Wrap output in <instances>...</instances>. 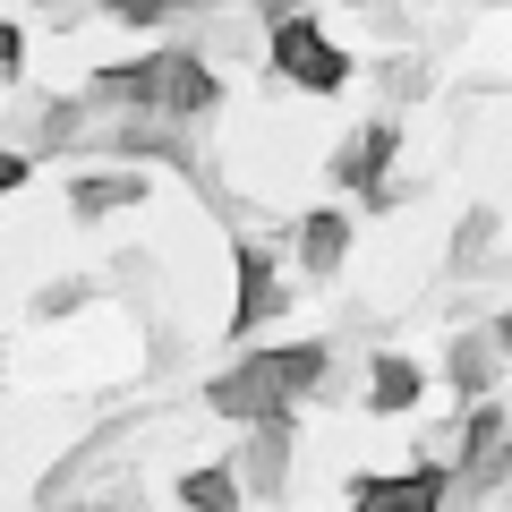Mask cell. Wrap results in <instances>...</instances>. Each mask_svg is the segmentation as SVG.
<instances>
[{"instance_id": "20", "label": "cell", "mask_w": 512, "mask_h": 512, "mask_svg": "<svg viewBox=\"0 0 512 512\" xmlns=\"http://www.w3.org/2000/svg\"><path fill=\"white\" fill-rule=\"evenodd\" d=\"M350 9H367V0H350Z\"/></svg>"}, {"instance_id": "11", "label": "cell", "mask_w": 512, "mask_h": 512, "mask_svg": "<svg viewBox=\"0 0 512 512\" xmlns=\"http://www.w3.org/2000/svg\"><path fill=\"white\" fill-rule=\"evenodd\" d=\"M495 359H504L495 325H487V333L461 325V333H453V350H444V384H453L461 402H478V393H495Z\"/></svg>"}, {"instance_id": "4", "label": "cell", "mask_w": 512, "mask_h": 512, "mask_svg": "<svg viewBox=\"0 0 512 512\" xmlns=\"http://www.w3.org/2000/svg\"><path fill=\"white\" fill-rule=\"evenodd\" d=\"M282 308H291V274H282V248H274V239H239V299H231V342L265 333Z\"/></svg>"}, {"instance_id": "17", "label": "cell", "mask_w": 512, "mask_h": 512, "mask_svg": "<svg viewBox=\"0 0 512 512\" xmlns=\"http://www.w3.org/2000/svg\"><path fill=\"white\" fill-rule=\"evenodd\" d=\"M0 69H9V86H26V26H0Z\"/></svg>"}, {"instance_id": "6", "label": "cell", "mask_w": 512, "mask_h": 512, "mask_svg": "<svg viewBox=\"0 0 512 512\" xmlns=\"http://www.w3.org/2000/svg\"><path fill=\"white\" fill-rule=\"evenodd\" d=\"M350 239H359V222H350L342 205H316V214H299V222H291L299 274H308V282H333V274H342V256H350Z\"/></svg>"}, {"instance_id": "10", "label": "cell", "mask_w": 512, "mask_h": 512, "mask_svg": "<svg viewBox=\"0 0 512 512\" xmlns=\"http://www.w3.org/2000/svg\"><path fill=\"white\" fill-rule=\"evenodd\" d=\"M350 504H453V461H419L393 478H350Z\"/></svg>"}, {"instance_id": "5", "label": "cell", "mask_w": 512, "mask_h": 512, "mask_svg": "<svg viewBox=\"0 0 512 512\" xmlns=\"http://www.w3.org/2000/svg\"><path fill=\"white\" fill-rule=\"evenodd\" d=\"M393 154H402V120H367V128H350L342 146H333V188H342V197H367V188L384 180V171H393Z\"/></svg>"}, {"instance_id": "9", "label": "cell", "mask_w": 512, "mask_h": 512, "mask_svg": "<svg viewBox=\"0 0 512 512\" xmlns=\"http://www.w3.org/2000/svg\"><path fill=\"white\" fill-rule=\"evenodd\" d=\"M146 197H154L146 163H128V171H77V180H69V214L77 222H111V214H128V205H146Z\"/></svg>"}, {"instance_id": "13", "label": "cell", "mask_w": 512, "mask_h": 512, "mask_svg": "<svg viewBox=\"0 0 512 512\" xmlns=\"http://www.w3.org/2000/svg\"><path fill=\"white\" fill-rule=\"evenodd\" d=\"M239 495H248L239 461H205V470H188V478H180V504H188V512H231Z\"/></svg>"}, {"instance_id": "12", "label": "cell", "mask_w": 512, "mask_h": 512, "mask_svg": "<svg viewBox=\"0 0 512 512\" xmlns=\"http://www.w3.org/2000/svg\"><path fill=\"white\" fill-rule=\"evenodd\" d=\"M495 231H504L495 205H470V214H461V231H453V274H461V282L495 265Z\"/></svg>"}, {"instance_id": "19", "label": "cell", "mask_w": 512, "mask_h": 512, "mask_svg": "<svg viewBox=\"0 0 512 512\" xmlns=\"http://www.w3.org/2000/svg\"><path fill=\"white\" fill-rule=\"evenodd\" d=\"M495 342H504V359H512V299L495 308Z\"/></svg>"}, {"instance_id": "16", "label": "cell", "mask_w": 512, "mask_h": 512, "mask_svg": "<svg viewBox=\"0 0 512 512\" xmlns=\"http://www.w3.org/2000/svg\"><path fill=\"white\" fill-rule=\"evenodd\" d=\"M384 94H393V103L427 94V60H384Z\"/></svg>"}, {"instance_id": "15", "label": "cell", "mask_w": 512, "mask_h": 512, "mask_svg": "<svg viewBox=\"0 0 512 512\" xmlns=\"http://www.w3.org/2000/svg\"><path fill=\"white\" fill-rule=\"evenodd\" d=\"M94 291H103V282H86V274H69V282H43V291H35V316H77Z\"/></svg>"}, {"instance_id": "3", "label": "cell", "mask_w": 512, "mask_h": 512, "mask_svg": "<svg viewBox=\"0 0 512 512\" xmlns=\"http://www.w3.org/2000/svg\"><path fill=\"white\" fill-rule=\"evenodd\" d=\"M265 69L282 86H299V94H342L350 86V52L308 9H291V0H265Z\"/></svg>"}, {"instance_id": "2", "label": "cell", "mask_w": 512, "mask_h": 512, "mask_svg": "<svg viewBox=\"0 0 512 512\" xmlns=\"http://www.w3.org/2000/svg\"><path fill=\"white\" fill-rule=\"evenodd\" d=\"M86 86L120 94V103H146V111H171V120H214L222 111V69L197 43H154V52H137V60L94 69Z\"/></svg>"}, {"instance_id": "1", "label": "cell", "mask_w": 512, "mask_h": 512, "mask_svg": "<svg viewBox=\"0 0 512 512\" xmlns=\"http://www.w3.org/2000/svg\"><path fill=\"white\" fill-rule=\"evenodd\" d=\"M333 376V342H274V350H239L214 384H205V410L214 419H282V410H308Z\"/></svg>"}, {"instance_id": "8", "label": "cell", "mask_w": 512, "mask_h": 512, "mask_svg": "<svg viewBox=\"0 0 512 512\" xmlns=\"http://www.w3.org/2000/svg\"><path fill=\"white\" fill-rule=\"evenodd\" d=\"M359 402L376 410V419H410V410L427 402V367L410 359V350H376V359H367V384H359Z\"/></svg>"}, {"instance_id": "14", "label": "cell", "mask_w": 512, "mask_h": 512, "mask_svg": "<svg viewBox=\"0 0 512 512\" xmlns=\"http://www.w3.org/2000/svg\"><path fill=\"white\" fill-rule=\"evenodd\" d=\"M495 444H504V402H495V393H478V402H461V427H453V444H444V453H495Z\"/></svg>"}, {"instance_id": "7", "label": "cell", "mask_w": 512, "mask_h": 512, "mask_svg": "<svg viewBox=\"0 0 512 512\" xmlns=\"http://www.w3.org/2000/svg\"><path fill=\"white\" fill-rule=\"evenodd\" d=\"M291 427H299V410H282V419H256L248 427V444H239V478H248V495H282L291 487Z\"/></svg>"}, {"instance_id": "18", "label": "cell", "mask_w": 512, "mask_h": 512, "mask_svg": "<svg viewBox=\"0 0 512 512\" xmlns=\"http://www.w3.org/2000/svg\"><path fill=\"white\" fill-rule=\"evenodd\" d=\"M35 180V154H0V188H26Z\"/></svg>"}]
</instances>
